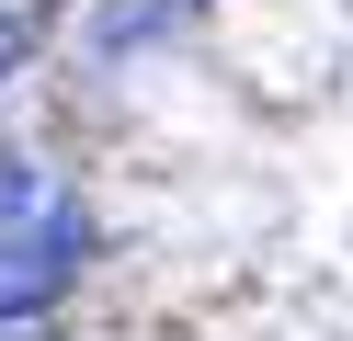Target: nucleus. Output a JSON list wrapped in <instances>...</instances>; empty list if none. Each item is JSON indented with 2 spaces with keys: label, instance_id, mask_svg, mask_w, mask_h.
<instances>
[{
  "label": "nucleus",
  "instance_id": "obj_1",
  "mask_svg": "<svg viewBox=\"0 0 353 341\" xmlns=\"http://www.w3.org/2000/svg\"><path fill=\"white\" fill-rule=\"evenodd\" d=\"M80 239H92V227H80L69 205H57L46 227H0V330H12V318H34V307H46L57 285H69Z\"/></svg>",
  "mask_w": 353,
  "mask_h": 341
},
{
  "label": "nucleus",
  "instance_id": "obj_2",
  "mask_svg": "<svg viewBox=\"0 0 353 341\" xmlns=\"http://www.w3.org/2000/svg\"><path fill=\"white\" fill-rule=\"evenodd\" d=\"M183 12H194V0H103V12H92V34H80V45H92V57L114 68V57H137V45H160L171 23H183Z\"/></svg>",
  "mask_w": 353,
  "mask_h": 341
},
{
  "label": "nucleus",
  "instance_id": "obj_3",
  "mask_svg": "<svg viewBox=\"0 0 353 341\" xmlns=\"http://www.w3.org/2000/svg\"><path fill=\"white\" fill-rule=\"evenodd\" d=\"M57 216V171L34 148H0V227H46Z\"/></svg>",
  "mask_w": 353,
  "mask_h": 341
},
{
  "label": "nucleus",
  "instance_id": "obj_4",
  "mask_svg": "<svg viewBox=\"0 0 353 341\" xmlns=\"http://www.w3.org/2000/svg\"><path fill=\"white\" fill-rule=\"evenodd\" d=\"M23 57H34V23H23V12H0V91H12V68H23Z\"/></svg>",
  "mask_w": 353,
  "mask_h": 341
},
{
  "label": "nucleus",
  "instance_id": "obj_5",
  "mask_svg": "<svg viewBox=\"0 0 353 341\" xmlns=\"http://www.w3.org/2000/svg\"><path fill=\"white\" fill-rule=\"evenodd\" d=\"M0 341H23V330H0Z\"/></svg>",
  "mask_w": 353,
  "mask_h": 341
}]
</instances>
